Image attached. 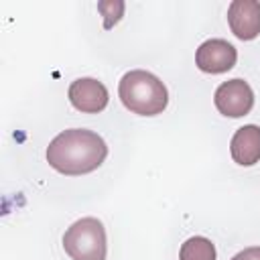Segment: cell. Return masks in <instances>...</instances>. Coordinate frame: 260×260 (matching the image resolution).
Instances as JSON below:
<instances>
[{"instance_id":"6da1fadb","label":"cell","mask_w":260,"mask_h":260,"mask_svg":"<svg viewBox=\"0 0 260 260\" xmlns=\"http://www.w3.org/2000/svg\"><path fill=\"white\" fill-rule=\"evenodd\" d=\"M108 156L104 138L85 128H69L57 134L47 148V162L63 175L95 171Z\"/></svg>"},{"instance_id":"7a4b0ae2","label":"cell","mask_w":260,"mask_h":260,"mask_svg":"<svg viewBox=\"0 0 260 260\" xmlns=\"http://www.w3.org/2000/svg\"><path fill=\"white\" fill-rule=\"evenodd\" d=\"M118 95L122 104L138 116H156L169 104V93L165 83L144 69H134L124 73L118 85Z\"/></svg>"},{"instance_id":"3957f363","label":"cell","mask_w":260,"mask_h":260,"mask_svg":"<svg viewBox=\"0 0 260 260\" xmlns=\"http://www.w3.org/2000/svg\"><path fill=\"white\" fill-rule=\"evenodd\" d=\"M63 248L73 260H106V230L98 217H81L63 234Z\"/></svg>"},{"instance_id":"277c9868","label":"cell","mask_w":260,"mask_h":260,"mask_svg":"<svg viewBox=\"0 0 260 260\" xmlns=\"http://www.w3.org/2000/svg\"><path fill=\"white\" fill-rule=\"evenodd\" d=\"M215 108L219 114L228 118H240L246 116L254 106V91L244 79H230L223 81L213 95Z\"/></svg>"},{"instance_id":"5b68a950","label":"cell","mask_w":260,"mask_h":260,"mask_svg":"<svg viewBox=\"0 0 260 260\" xmlns=\"http://www.w3.org/2000/svg\"><path fill=\"white\" fill-rule=\"evenodd\" d=\"M236 47L223 39H209L199 45L195 53V63L205 73H225L236 65Z\"/></svg>"},{"instance_id":"8992f818","label":"cell","mask_w":260,"mask_h":260,"mask_svg":"<svg viewBox=\"0 0 260 260\" xmlns=\"http://www.w3.org/2000/svg\"><path fill=\"white\" fill-rule=\"evenodd\" d=\"M69 102L75 110L85 114H98L108 106V89L93 77H79L69 85Z\"/></svg>"},{"instance_id":"52a82bcc","label":"cell","mask_w":260,"mask_h":260,"mask_svg":"<svg viewBox=\"0 0 260 260\" xmlns=\"http://www.w3.org/2000/svg\"><path fill=\"white\" fill-rule=\"evenodd\" d=\"M228 24L240 41H252L260 35V2L234 0L228 6Z\"/></svg>"},{"instance_id":"ba28073f","label":"cell","mask_w":260,"mask_h":260,"mask_svg":"<svg viewBox=\"0 0 260 260\" xmlns=\"http://www.w3.org/2000/svg\"><path fill=\"white\" fill-rule=\"evenodd\" d=\"M232 158L242 167H252L260 160V126L248 124L236 130L230 142Z\"/></svg>"},{"instance_id":"9c48e42d","label":"cell","mask_w":260,"mask_h":260,"mask_svg":"<svg viewBox=\"0 0 260 260\" xmlns=\"http://www.w3.org/2000/svg\"><path fill=\"white\" fill-rule=\"evenodd\" d=\"M179 260H215V246L203 236H193L181 246Z\"/></svg>"},{"instance_id":"30bf717a","label":"cell","mask_w":260,"mask_h":260,"mask_svg":"<svg viewBox=\"0 0 260 260\" xmlns=\"http://www.w3.org/2000/svg\"><path fill=\"white\" fill-rule=\"evenodd\" d=\"M98 8H100V12L106 16L104 26H106V28H112V24H116V22L120 20L122 12H124V2H114V0H112V2H100Z\"/></svg>"},{"instance_id":"8fae6325","label":"cell","mask_w":260,"mask_h":260,"mask_svg":"<svg viewBox=\"0 0 260 260\" xmlns=\"http://www.w3.org/2000/svg\"><path fill=\"white\" fill-rule=\"evenodd\" d=\"M232 260H260V246H252V248H246L242 252H238Z\"/></svg>"}]
</instances>
